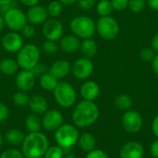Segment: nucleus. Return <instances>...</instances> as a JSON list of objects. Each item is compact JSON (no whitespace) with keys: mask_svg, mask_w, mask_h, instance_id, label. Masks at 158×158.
Returning <instances> with one entry per match:
<instances>
[{"mask_svg":"<svg viewBox=\"0 0 158 158\" xmlns=\"http://www.w3.org/2000/svg\"><path fill=\"white\" fill-rule=\"evenodd\" d=\"M99 115V108L94 101L81 100L75 106L72 111V124L78 129L88 128L97 121Z\"/></svg>","mask_w":158,"mask_h":158,"instance_id":"1","label":"nucleus"},{"mask_svg":"<svg viewBox=\"0 0 158 158\" xmlns=\"http://www.w3.org/2000/svg\"><path fill=\"white\" fill-rule=\"evenodd\" d=\"M49 146V140L44 132H28L21 143V152L25 158H43Z\"/></svg>","mask_w":158,"mask_h":158,"instance_id":"2","label":"nucleus"},{"mask_svg":"<svg viewBox=\"0 0 158 158\" xmlns=\"http://www.w3.org/2000/svg\"><path fill=\"white\" fill-rule=\"evenodd\" d=\"M79 137V130L73 124L64 123L56 131H54V139L56 144L65 151H69L74 145H76Z\"/></svg>","mask_w":158,"mask_h":158,"instance_id":"3","label":"nucleus"},{"mask_svg":"<svg viewBox=\"0 0 158 158\" xmlns=\"http://www.w3.org/2000/svg\"><path fill=\"white\" fill-rule=\"evenodd\" d=\"M40 48L34 44H27L17 53L16 60L20 69L31 70L40 62Z\"/></svg>","mask_w":158,"mask_h":158,"instance_id":"4","label":"nucleus"},{"mask_svg":"<svg viewBox=\"0 0 158 158\" xmlns=\"http://www.w3.org/2000/svg\"><path fill=\"white\" fill-rule=\"evenodd\" d=\"M53 95L56 103L62 108L72 107L77 100V93L71 83L59 81L53 91Z\"/></svg>","mask_w":158,"mask_h":158,"instance_id":"5","label":"nucleus"},{"mask_svg":"<svg viewBox=\"0 0 158 158\" xmlns=\"http://www.w3.org/2000/svg\"><path fill=\"white\" fill-rule=\"evenodd\" d=\"M69 29L72 34L81 40L92 38L96 32L95 21L88 16H77L69 23Z\"/></svg>","mask_w":158,"mask_h":158,"instance_id":"6","label":"nucleus"},{"mask_svg":"<svg viewBox=\"0 0 158 158\" xmlns=\"http://www.w3.org/2000/svg\"><path fill=\"white\" fill-rule=\"evenodd\" d=\"M96 23V31L100 37L106 41L115 40L119 33V24L111 16L100 17Z\"/></svg>","mask_w":158,"mask_h":158,"instance_id":"7","label":"nucleus"},{"mask_svg":"<svg viewBox=\"0 0 158 158\" xmlns=\"http://www.w3.org/2000/svg\"><path fill=\"white\" fill-rule=\"evenodd\" d=\"M2 15L4 17L5 26L12 31H20L28 23L26 13H24L19 7L9 8Z\"/></svg>","mask_w":158,"mask_h":158,"instance_id":"8","label":"nucleus"},{"mask_svg":"<svg viewBox=\"0 0 158 158\" xmlns=\"http://www.w3.org/2000/svg\"><path fill=\"white\" fill-rule=\"evenodd\" d=\"M94 70V65L91 58H87L84 56L77 58L71 64V73L72 75L81 81H85L89 79Z\"/></svg>","mask_w":158,"mask_h":158,"instance_id":"9","label":"nucleus"},{"mask_svg":"<svg viewBox=\"0 0 158 158\" xmlns=\"http://www.w3.org/2000/svg\"><path fill=\"white\" fill-rule=\"evenodd\" d=\"M42 33L45 40L59 41L63 36V24L57 19L49 18L42 25Z\"/></svg>","mask_w":158,"mask_h":158,"instance_id":"10","label":"nucleus"},{"mask_svg":"<svg viewBox=\"0 0 158 158\" xmlns=\"http://www.w3.org/2000/svg\"><path fill=\"white\" fill-rule=\"evenodd\" d=\"M121 124L123 129L130 133H137L142 130L143 124V118L142 115L136 110L125 111L122 116Z\"/></svg>","mask_w":158,"mask_h":158,"instance_id":"11","label":"nucleus"},{"mask_svg":"<svg viewBox=\"0 0 158 158\" xmlns=\"http://www.w3.org/2000/svg\"><path fill=\"white\" fill-rule=\"evenodd\" d=\"M42 127L46 131H56L64 124V117L57 109H48L41 118Z\"/></svg>","mask_w":158,"mask_h":158,"instance_id":"12","label":"nucleus"},{"mask_svg":"<svg viewBox=\"0 0 158 158\" xmlns=\"http://www.w3.org/2000/svg\"><path fill=\"white\" fill-rule=\"evenodd\" d=\"M1 45L6 52L10 54H17L24 45L23 37L18 31H9L3 35L1 39Z\"/></svg>","mask_w":158,"mask_h":158,"instance_id":"13","label":"nucleus"},{"mask_svg":"<svg viewBox=\"0 0 158 158\" xmlns=\"http://www.w3.org/2000/svg\"><path fill=\"white\" fill-rule=\"evenodd\" d=\"M35 80L36 77L34 76L31 70L20 69L19 71L17 72L15 83L19 91L30 92L33 89L35 85Z\"/></svg>","mask_w":158,"mask_h":158,"instance_id":"14","label":"nucleus"},{"mask_svg":"<svg viewBox=\"0 0 158 158\" xmlns=\"http://www.w3.org/2000/svg\"><path fill=\"white\" fill-rule=\"evenodd\" d=\"M26 18L28 23L36 26L43 25L44 21L48 19V14L46 11V7L41 5H35L28 8L26 12Z\"/></svg>","mask_w":158,"mask_h":158,"instance_id":"15","label":"nucleus"},{"mask_svg":"<svg viewBox=\"0 0 158 158\" xmlns=\"http://www.w3.org/2000/svg\"><path fill=\"white\" fill-rule=\"evenodd\" d=\"M71 71V64L65 59H57L54 61L48 69V72L58 81L64 80Z\"/></svg>","mask_w":158,"mask_h":158,"instance_id":"16","label":"nucleus"},{"mask_svg":"<svg viewBox=\"0 0 158 158\" xmlns=\"http://www.w3.org/2000/svg\"><path fill=\"white\" fill-rule=\"evenodd\" d=\"M144 156V148L142 143L131 141L125 143L119 152L120 158H143Z\"/></svg>","mask_w":158,"mask_h":158,"instance_id":"17","label":"nucleus"},{"mask_svg":"<svg viewBox=\"0 0 158 158\" xmlns=\"http://www.w3.org/2000/svg\"><path fill=\"white\" fill-rule=\"evenodd\" d=\"M81 39L74 34L63 35L59 40V48L67 54H74L80 50Z\"/></svg>","mask_w":158,"mask_h":158,"instance_id":"18","label":"nucleus"},{"mask_svg":"<svg viewBox=\"0 0 158 158\" xmlns=\"http://www.w3.org/2000/svg\"><path fill=\"white\" fill-rule=\"evenodd\" d=\"M80 94L82 100L94 101L100 94V87L94 81H86L81 84Z\"/></svg>","mask_w":158,"mask_h":158,"instance_id":"19","label":"nucleus"},{"mask_svg":"<svg viewBox=\"0 0 158 158\" xmlns=\"http://www.w3.org/2000/svg\"><path fill=\"white\" fill-rule=\"evenodd\" d=\"M31 113L38 116L44 115L48 110V102L41 94H34L30 97V102L28 105Z\"/></svg>","mask_w":158,"mask_h":158,"instance_id":"20","label":"nucleus"},{"mask_svg":"<svg viewBox=\"0 0 158 158\" xmlns=\"http://www.w3.org/2000/svg\"><path fill=\"white\" fill-rule=\"evenodd\" d=\"M77 144L83 152H90L94 149H95L96 145V139L94 135L91 132H83L80 134L79 140Z\"/></svg>","mask_w":158,"mask_h":158,"instance_id":"21","label":"nucleus"},{"mask_svg":"<svg viewBox=\"0 0 158 158\" xmlns=\"http://www.w3.org/2000/svg\"><path fill=\"white\" fill-rule=\"evenodd\" d=\"M25 134L19 129H10L4 135V140L11 146L21 145L24 140Z\"/></svg>","mask_w":158,"mask_h":158,"instance_id":"22","label":"nucleus"},{"mask_svg":"<svg viewBox=\"0 0 158 158\" xmlns=\"http://www.w3.org/2000/svg\"><path fill=\"white\" fill-rule=\"evenodd\" d=\"M80 50L84 57L92 58L96 55L98 50V45L97 43L93 38H88L81 41Z\"/></svg>","mask_w":158,"mask_h":158,"instance_id":"23","label":"nucleus"},{"mask_svg":"<svg viewBox=\"0 0 158 158\" xmlns=\"http://www.w3.org/2000/svg\"><path fill=\"white\" fill-rule=\"evenodd\" d=\"M24 125L28 132H37V131H41V130L43 129L41 118L33 113L29 114L25 118Z\"/></svg>","mask_w":158,"mask_h":158,"instance_id":"24","label":"nucleus"},{"mask_svg":"<svg viewBox=\"0 0 158 158\" xmlns=\"http://www.w3.org/2000/svg\"><path fill=\"white\" fill-rule=\"evenodd\" d=\"M19 65L14 58H4L0 61V72L6 76H12L18 72Z\"/></svg>","mask_w":158,"mask_h":158,"instance_id":"25","label":"nucleus"},{"mask_svg":"<svg viewBox=\"0 0 158 158\" xmlns=\"http://www.w3.org/2000/svg\"><path fill=\"white\" fill-rule=\"evenodd\" d=\"M58 81H59L49 72H46L39 77V84L41 88L48 92H53L56 86L57 85Z\"/></svg>","mask_w":158,"mask_h":158,"instance_id":"26","label":"nucleus"},{"mask_svg":"<svg viewBox=\"0 0 158 158\" xmlns=\"http://www.w3.org/2000/svg\"><path fill=\"white\" fill-rule=\"evenodd\" d=\"M115 106L118 109L121 111H128L132 106V99L130 95L121 94L115 98Z\"/></svg>","mask_w":158,"mask_h":158,"instance_id":"27","label":"nucleus"},{"mask_svg":"<svg viewBox=\"0 0 158 158\" xmlns=\"http://www.w3.org/2000/svg\"><path fill=\"white\" fill-rule=\"evenodd\" d=\"M46 11L49 18L57 19L63 11V4L58 0H52L46 6Z\"/></svg>","mask_w":158,"mask_h":158,"instance_id":"28","label":"nucleus"},{"mask_svg":"<svg viewBox=\"0 0 158 158\" xmlns=\"http://www.w3.org/2000/svg\"><path fill=\"white\" fill-rule=\"evenodd\" d=\"M113 10L114 9L110 0H100L96 4V12L100 17L110 16Z\"/></svg>","mask_w":158,"mask_h":158,"instance_id":"29","label":"nucleus"},{"mask_svg":"<svg viewBox=\"0 0 158 158\" xmlns=\"http://www.w3.org/2000/svg\"><path fill=\"white\" fill-rule=\"evenodd\" d=\"M13 103L18 106H26L29 105L30 102V96L27 94V92L23 91H18L16 92L12 96Z\"/></svg>","mask_w":158,"mask_h":158,"instance_id":"30","label":"nucleus"},{"mask_svg":"<svg viewBox=\"0 0 158 158\" xmlns=\"http://www.w3.org/2000/svg\"><path fill=\"white\" fill-rule=\"evenodd\" d=\"M58 49H59L58 44H56V42H53V41L45 40L44 42L42 43V45H41L42 52H44L45 55H48V56L56 55Z\"/></svg>","mask_w":158,"mask_h":158,"instance_id":"31","label":"nucleus"},{"mask_svg":"<svg viewBox=\"0 0 158 158\" xmlns=\"http://www.w3.org/2000/svg\"><path fill=\"white\" fill-rule=\"evenodd\" d=\"M65 154V150L56 144L48 147L43 158H63Z\"/></svg>","mask_w":158,"mask_h":158,"instance_id":"32","label":"nucleus"},{"mask_svg":"<svg viewBox=\"0 0 158 158\" xmlns=\"http://www.w3.org/2000/svg\"><path fill=\"white\" fill-rule=\"evenodd\" d=\"M146 5V0H129L128 7L134 13H140L145 8Z\"/></svg>","mask_w":158,"mask_h":158,"instance_id":"33","label":"nucleus"},{"mask_svg":"<svg viewBox=\"0 0 158 158\" xmlns=\"http://www.w3.org/2000/svg\"><path fill=\"white\" fill-rule=\"evenodd\" d=\"M0 158H25V156L21 151L15 148H8L0 154Z\"/></svg>","mask_w":158,"mask_h":158,"instance_id":"34","label":"nucleus"},{"mask_svg":"<svg viewBox=\"0 0 158 158\" xmlns=\"http://www.w3.org/2000/svg\"><path fill=\"white\" fill-rule=\"evenodd\" d=\"M156 56V52L151 47H145L143 48L140 52V57L143 62L151 63Z\"/></svg>","mask_w":158,"mask_h":158,"instance_id":"35","label":"nucleus"},{"mask_svg":"<svg viewBox=\"0 0 158 158\" xmlns=\"http://www.w3.org/2000/svg\"><path fill=\"white\" fill-rule=\"evenodd\" d=\"M21 31V35L22 37L26 38V39H31L35 36L36 34V30H35V27L30 23H27L23 28L22 30L20 31Z\"/></svg>","mask_w":158,"mask_h":158,"instance_id":"36","label":"nucleus"},{"mask_svg":"<svg viewBox=\"0 0 158 158\" xmlns=\"http://www.w3.org/2000/svg\"><path fill=\"white\" fill-rule=\"evenodd\" d=\"M96 3V0H78L77 4L80 9L83 11H88L91 10Z\"/></svg>","mask_w":158,"mask_h":158,"instance_id":"37","label":"nucleus"},{"mask_svg":"<svg viewBox=\"0 0 158 158\" xmlns=\"http://www.w3.org/2000/svg\"><path fill=\"white\" fill-rule=\"evenodd\" d=\"M113 9L117 11H123L129 6V0H110Z\"/></svg>","mask_w":158,"mask_h":158,"instance_id":"38","label":"nucleus"},{"mask_svg":"<svg viewBox=\"0 0 158 158\" xmlns=\"http://www.w3.org/2000/svg\"><path fill=\"white\" fill-rule=\"evenodd\" d=\"M85 158H109L107 154L100 149H94L87 153Z\"/></svg>","mask_w":158,"mask_h":158,"instance_id":"39","label":"nucleus"},{"mask_svg":"<svg viewBox=\"0 0 158 158\" xmlns=\"http://www.w3.org/2000/svg\"><path fill=\"white\" fill-rule=\"evenodd\" d=\"M31 71H32V73L34 74L35 77H40V76H42L43 74L48 72V69L46 68L45 65H44V64H42V63L39 62V63L31 69Z\"/></svg>","mask_w":158,"mask_h":158,"instance_id":"40","label":"nucleus"},{"mask_svg":"<svg viewBox=\"0 0 158 158\" xmlns=\"http://www.w3.org/2000/svg\"><path fill=\"white\" fill-rule=\"evenodd\" d=\"M8 116H9V108L5 103L0 101V123L6 120Z\"/></svg>","mask_w":158,"mask_h":158,"instance_id":"41","label":"nucleus"},{"mask_svg":"<svg viewBox=\"0 0 158 158\" xmlns=\"http://www.w3.org/2000/svg\"><path fill=\"white\" fill-rule=\"evenodd\" d=\"M150 153L154 158H158V139L152 143L150 147Z\"/></svg>","mask_w":158,"mask_h":158,"instance_id":"42","label":"nucleus"},{"mask_svg":"<svg viewBox=\"0 0 158 158\" xmlns=\"http://www.w3.org/2000/svg\"><path fill=\"white\" fill-rule=\"evenodd\" d=\"M151 48L155 52L158 53V32L153 36V38L151 40Z\"/></svg>","mask_w":158,"mask_h":158,"instance_id":"43","label":"nucleus"},{"mask_svg":"<svg viewBox=\"0 0 158 158\" xmlns=\"http://www.w3.org/2000/svg\"><path fill=\"white\" fill-rule=\"evenodd\" d=\"M152 131L154 135L158 139V115L154 118L152 123Z\"/></svg>","mask_w":158,"mask_h":158,"instance_id":"44","label":"nucleus"},{"mask_svg":"<svg viewBox=\"0 0 158 158\" xmlns=\"http://www.w3.org/2000/svg\"><path fill=\"white\" fill-rule=\"evenodd\" d=\"M20 3L25 6H28V7H31V6H33L35 5H38L40 0H19Z\"/></svg>","mask_w":158,"mask_h":158,"instance_id":"45","label":"nucleus"},{"mask_svg":"<svg viewBox=\"0 0 158 158\" xmlns=\"http://www.w3.org/2000/svg\"><path fill=\"white\" fill-rule=\"evenodd\" d=\"M151 63H152V69H153L154 73L158 77V54L155 56V57Z\"/></svg>","mask_w":158,"mask_h":158,"instance_id":"46","label":"nucleus"},{"mask_svg":"<svg viewBox=\"0 0 158 158\" xmlns=\"http://www.w3.org/2000/svg\"><path fill=\"white\" fill-rule=\"evenodd\" d=\"M148 6L154 10V11H158V0H146Z\"/></svg>","mask_w":158,"mask_h":158,"instance_id":"47","label":"nucleus"},{"mask_svg":"<svg viewBox=\"0 0 158 158\" xmlns=\"http://www.w3.org/2000/svg\"><path fill=\"white\" fill-rule=\"evenodd\" d=\"M58 1L63 5H72L74 3H77L78 0H58Z\"/></svg>","mask_w":158,"mask_h":158,"instance_id":"48","label":"nucleus"},{"mask_svg":"<svg viewBox=\"0 0 158 158\" xmlns=\"http://www.w3.org/2000/svg\"><path fill=\"white\" fill-rule=\"evenodd\" d=\"M5 27V21H4V17L2 14H0V31L4 29Z\"/></svg>","mask_w":158,"mask_h":158,"instance_id":"49","label":"nucleus"},{"mask_svg":"<svg viewBox=\"0 0 158 158\" xmlns=\"http://www.w3.org/2000/svg\"><path fill=\"white\" fill-rule=\"evenodd\" d=\"M63 158H78L75 155H73V154H71V153H67V154H65V156H64V157Z\"/></svg>","mask_w":158,"mask_h":158,"instance_id":"50","label":"nucleus"},{"mask_svg":"<svg viewBox=\"0 0 158 158\" xmlns=\"http://www.w3.org/2000/svg\"><path fill=\"white\" fill-rule=\"evenodd\" d=\"M12 1L13 0H0V6H5V5H6V4H8L10 2H12Z\"/></svg>","mask_w":158,"mask_h":158,"instance_id":"51","label":"nucleus"},{"mask_svg":"<svg viewBox=\"0 0 158 158\" xmlns=\"http://www.w3.org/2000/svg\"><path fill=\"white\" fill-rule=\"evenodd\" d=\"M4 143H5V140H4V136L0 133V149L2 148V146H3V144H4Z\"/></svg>","mask_w":158,"mask_h":158,"instance_id":"52","label":"nucleus"}]
</instances>
